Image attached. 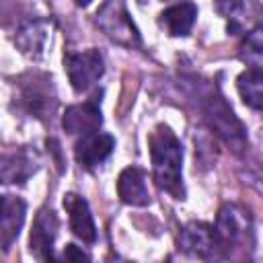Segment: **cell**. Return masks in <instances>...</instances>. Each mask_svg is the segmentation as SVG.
I'll list each match as a JSON object with an SVG mask.
<instances>
[{
	"label": "cell",
	"mask_w": 263,
	"mask_h": 263,
	"mask_svg": "<svg viewBox=\"0 0 263 263\" xmlns=\"http://www.w3.org/2000/svg\"><path fill=\"white\" fill-rule=\"evenodd\" d=\"M117 193L123 203L144 208L150 203L148 187H146V177L138 166H127L121 171L117 179Z\"/></svg>",
	"instance_id": "5bb4252c"
},
{
	"label": "cell",
	"mask_w": 263,
	"mask_h": 263,
	"mask_svg": "<svg viewBox=\"0 0 263 263\" xmlns=\"http://www.w3.org/2000/svg\"><path fill=\"white\" fill-rule=\"evenodd\" d=\"M203 119L208 121L210 129L234 152L245 150L247 146V134L238 117L232 113L228 103L220 95H210L203 103Z\"/></svg>",
	"instance_id": "3957f363"
},
{
	"label": "cell",
	"mask_w": 263,
	"mask_h": 263,
	"mask_svg": "<svg viewBox=\"0 0 263 263\" xmlns=\"http://www.w3.org/2000/svg\"><path fill=\"white\" fill-rule=\"evenodd\" d=\"M240 55L251 66H263V31H253L245 39Z\"/></svg>",
	"instance_id": "ac0fdd59"
},
{
	"label": "cell",
	"mask_w": 263,
	"mask_h": 263,
	"mask_svg": "<svg viewBox=\"0 0 263 263\" xmlns=\"http://www.w3.org/2000/svg\"><path fill=\"white\" fill-rule=\"evenodd\" d=\"M113 148H115L113 136L97 132V134H90V136H84L82 140H78L74 154H76V160L84 168H95L105 158H109Z\"/></svg>",
	"instance_id": "4fadbf2b"
},
{
	"label": "cell",
	"mask_w": 263,
	"mask_h": 263,
	"mask_svg": "<svg viewBox=\"0 0 263 263\" xmlns=\"http://www.w3.org/2000/svg\"><path fill=\"white\" fill-rule=\"evenodd\" d=\"M97 25L105 31L107 37H111L113 41L134 47L140 45V33L132 21V16L127 14L125 4L121 2H107L99 8L97 16H95Z\"/></svg>",
	"instance_id": "277c9868"
},
{
	"label": "cell",
	"mask_w": 263,
	"mask_h": 263,
	"mask_svg": "<svg viewBox=\"0 0 263 263\" xmlns=\"http://www.w3.org/2000/svg\"><path fill=\"white\" fill-rule=\"evenodd\" d=\"M25 214H27V205L23 199L12 197V195H4L2 197V214H0V242L2 249L8 251L10 245L16 240L23 224H25Z\"/></svg>",
	"instance_id": "7c38bea8"
},
{
	"label": "cell",
	"mask_w": 263,
	"mask_h": 263,
	"mask_svg": "<svg viewBox=\"0 0 263 263\" xmlns=\"http://www.w3.org/2000/svg\"><path fill=\"white\" fill-rule=\"evenodd\" d=\"M58 263H90V257L86 251H82L76 245H66L64 251L58 255Z\"/></svg>",
	"instance_id": "d6986e66"
},
{
	"label": "cell",
	"mask_w": 263,
	"mask_h": 263,
	"mask_svg": "<svg viewBox=\"0 0 263 263\" xmlns=\"http://www.w3.org/2000/svg\"><path fill=\"white\" fill-rule=\"evenodd\" d=\"M195 16H197V6L191 2H181V4H173L162 10L160 25L166 29L168 35L185 37V35H189V31L195 23Z\"/></svg>",
	"instance_id": "9a60e30c"
},
{
	"label": "cell",
	"mask_w": 263,
	"mask_h": 263,
	"mask_svg": "<svg viewBox=\"0 0 263 263\" xmlns=\"http://www.w3.org/2000/svg\"><path fill=\"white\" fill-rule=\"evenodd\" d=\"M39 166L37 152L23 146L16 148L2 158V181L4 183H23L27 181Z\"/></svg>",
	"instance_id": "8fae6325"
},
{
	"label": "cell",
	"mask_w": 263,
	"mask_h": 263,
	"mask_svg": "<svg viewBox=\"0 0 263 263\" xmlns=\"http://www.w3.org/2000/svg\"><path fill=\"white\" fill-rule=\"evenodd\" d=\"M58 236V218L51 210H41L33 222V230L29 236V249L39 263H58L53 253V242Z\"/></svg>",
	"instance_id": "8992f818"
},
{
	"label": "cell",
	"mask_w": 263,
	"mask_h": 263,
	"mask_svg": "<svg viewBox=\"0 0 263 263\" xmlns=\"http://www.w3.org/2000/svg\"><path fill=\"white\" fill-rule=\"evenodd\" d=\"M16 43L21 45V49L27 55H35L37 58L41 53V49H43V43H45V27H43V23L25 25L16 35Z\"/></svg>",
	"instance_id": "e0dca14e"
},
{
	"label": "cell",
	"mask_w": 263,
	"mask_h": 263,
	"mask_svg": "<svg viewBox=\"0 0 263 263\" xmlns=\"http://www.w3.org/2000/svg\"><path fill=\"white\" fill-rule=\"evenodd\" d=\"M236 88L245 105H249L251 109L263 111V72L261 70L251 68L242 72L236 80Z\"/></svg>",
	"instance_id": "2e32d148"
},
{
	"label": "cell",
	"mask_w": 263,
	"mask_h": 263,
	"mask_svg": "<svg viewBox=\"0 0 263 263\" xmlns=\"http://www.w3.org/2000/svg\"><path fill=\"white\" fill-rule=\"evenodd\" d=\"M214 232L220 251L238 263L249 261L253 251V226L247 210L236 203H226L218 214Z\"/></svg>",
	"instance_id": "7a4b0ae2"
},
{
	"label": "cell",
	"mask_w": 263,
	"mask_h": 263,
	"mask_svg": "<svg viewBox=\"0 0 263 263\" xmlns=\"http://www.w3.org/2000/svg\"><path fill=\"white\" fill-rule=\"evenodd\" d=\"M64 66H66L70 84L76 92L90 88L105 72L103 55L97 49H86L80 53H66Z\"/></svg>",
	"instance_id": "5b68a950"
},
{
	"label": "cell",
	"mask_w": 263,
	"mask_h": 263,
	"mask_svg": "<svg viewBox=\"0 0 263 263\" xmlns=\"http://www.w3.org/2000/svg\"><path fill=\"white\" fill-rule=\"evenodd\" d=\"M242 181H245V185L253 187L257 193L263 195V171H259V168H249V171L242 173Z\"/></svg>",
	"instance_id": "ffe728a7"
},
{
	"label": "cell",
	"mask_w": 263,
	"mask_h": 263,
	"mask_svg": "<svg viewBox=\"0 0 263 263\" xmlns=\"http://www.w3.org/2000/svg\"><path fill=\"white\" fill-rule=\"evenodd\" d=\"M148 146H150L152 173L156 185L166 193H171L175 199H183L185 189H183V171H181L183 164L181 142L177 140V136L168 125H158L150 134Z\"/></svg>",
	"instance_id": "6da1fadb"
},
{
	"label": "cell",
	"mask_w": 263,
	"mask_h": 263,
	"mask_svg": "<svg viewBox=\"0 0 263 263\" xmlns=\"http://www.w3.org/2000/svg\"><path fill=\"white\" fill-rule=\"evenodd\" d=\"M21 101L35 117H47L55 105L51 78L45 74H29V80L21 82Z\"/></svg>",
	"instance_id": "52a82bcc"
},
{
	"label": "cell",
	"mask_w": 263,
	"mask_h": 263,
	"mask_svg": "<svg viewBox=\"0 0 263 263\" xmlns=\"http://www.w3.org/2000/svg\"><path fill=\"white\" fill-rule=\"evenodd\" d=\"M179 245L185 253H191V255H197V257H208L210 253H214L218 249L214 226H210L205 222L185 224L181 234H179Z\"/></svg>",
	"instance_id": "30bf717a"
},
{
	"label": "cell",
	"mask_w": 263,
	"mask_h": 263,
	"mask_svg": "<svg viewBox=\"0 0 263 263\" xmlns=\"http://www.w3.org/2000/svg\"><path fill=\"white\" fill-rule=\"evenodd\" d=\"M101 123H103V117H101V107L97 101L68 107L62 119V125L68 134H80L82 138L97 134Z\"/></svg>",
	"instance_id": "ba28073f"
},
{
	"label": "cell",
	"mask_w": 263,
	"mask_h": 263,
	"mask_svg": "<svg viewBox=\"0 0 263 263\" xmlns=\"http://www.w3.org/2000/svg\"><path fill=\"white\" fill-rule=\"evenodd\" d=\"M64 208L68 212L72 232L82 242H88V245L95 242L97 240V226H95V220H92V214H90L86 199L76 195V193H66L64 195Z\"/></svg>",
	"instance_id": "9c48e42d"
}]
</instances>
